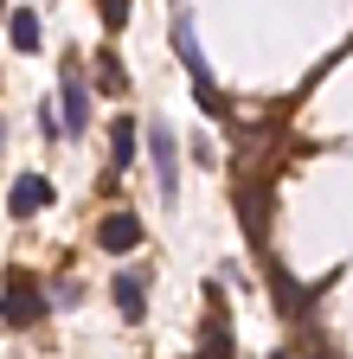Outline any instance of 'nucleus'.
Segmentation results:
<instances>
[{
    "mask_svg": "<svg viewBox=\"0 0 353 359\" xmlns=\"http://www.w3.org/2000/svg\"><path fill=\"white\" fill-rule=\"evenodd\" d=\"M173 52H180V65H187V77H193V97H199V109L225 122L232 109H225V97H218V83H212V71H206L199 32H193V13H173Z\"/></svg>",
    "mask_w": 353,
    "mask_h": 359,
    "instance_id": "f257e3e1",
    "label": "nucleus"
},
{
    "mask_svg": "<svg viewBox=\"0 0 353 359\" xmlns=\"http://www.w3.org/2000/svg\"><path fill=\"white\" fill-rule=\"evenodd\" d=\"M46 308H52V302H46V289H39V276L7 269V283H0V321H7V327H32Z\"/></svg>",
    "mask_w": 353,
    "mask_h": 359,
    "instance_id": "f03ea898",
    "label": "nucleus"
},
{
    "mask_svg": "<svg viewBox=\"0 0 353 359\" xmlns=\"http://www.w3.org/2000/svg\"><path fill=\"white\" fill-rule=\"evenodd\" d=\"M91 83H84V71L77 65H65L58 71V122H65V135H84V128H91Z\"/></svg>",
    "mask_w": 353,
    "mask_h": 359,
    "instance_id": "7ed1b4c3",
    "label": "nucleus"
},
{
    "mask_svg": "<svg viewBox=\"0 0 353 359\" xmlns=\"http://www.w3.org/2000/svg\"><path fill=\"white\" fill-rule=\"evenodd\" d=\"M148 154H154V180H161V199H180V142H173V128L154 116L148 122Z\"/></svg>",
    "mask_w": 353,
    "mask_h": 359,
    "instance_id": "20e7f679",
    "label": "nucleus"
},
{
    "mask_svg": "<svg viewBox=\"0 0 353 359\" xmlns=\"http://www.w3.org/2000/svg\"><path fill=\"white\" fill-rule=\"evenodd\" d=\"M206 308L212 314H206V346H199V359H232L238 346H232V314H225V289H218V283L206 289Z\"/></svg>",
    "mask_w": 353,
    "mask_h": 359,
    "instance_id": "39448f33",
    "label": "nucleus"
},
{
    "mask_svg": "<svg viewBox=\"0 0 353 359\" xmlns=\"http://www.w3.org/2000/svg\"><path fill=\"white\" fill-rule=\"evenodd\" d=\"M46 205H52V180H46V173H20L13 193H7V212H13V218H39Z\"/></svg>",
    "mask_w": 353,
    "mask_h": 359,
    "instance_id": "423d86ee",
    "label": "nucleus"
},
{
    "mask_svg": "<svg viewBox=\"0 0 353 359\" xmlns=\"http://www.w3.org/2000/svg\"><path fill=\"white\" fill-rule=\"evenodd\" d=\"M97 238H103V250H116V257H122V250H135L148 231H142V218H135V212H109V218L97 224Z\"/></svg>",
    "mask_w": 353,
    "mask_h": 359,
    "instance_id": "0eeeda50",
    "label": "nucleus"
},
{
    "mask_svg": "<svg viewBox=\"0 0 353 359\" xmlns=\"http://www.w3.org/2000/svg\"><path fill=\"white\" fill-rule=\"evenodd\" d=\"M116 308H122V321H148V283L135 276V269L116 276Z\"/></svg>",
    "mask_w": 353,
    "mask_h": 359,
    "instance_id": "6e6552de",
    "label": "nucleus"
},
{
    "mask_svg": "<svg viewBox=\"0 0 353 359\" xmlns=\"http://www.w3.org/2000/svg\"><path fill=\"white\" fill-rule=\"evenodd\" d=\"M135 148H142V128L128 122V116H116V122H109V167H116V173L135 167Z\"/></svg>",
    "mask_w": 353,
    "mask_h": 359,
    "instance_id": "1a4fd4ad",
    "label": "nucleus"
},
{
    "mask_svg": "<svg viewBox=\"0 0 353 359\" xmlns=\"http://www.w3.org/2000/svg\"><path fill=\"white\" fill-rule=\"evenodd\" d=\"M7 45H13V52H39V13H32V7H13V20H7Z\"/></svg>",
    "mask_w": 353,
    "mask_h": 359,
    "instance_id": "9d476101",
    "label": "nucleus"
},
{
    "mask_svg": "<svg viewBox=\"0 0 353 359\" xmlns=\"http://www.w3.org/2000/svg\"><path fill=\"white\" fill-rule=\"evenodd\" d=\"M270 289H277V308H283V314H302V308H308V295L289 283V269H283V263H270Z\"/></svg>",
    "mask_w": 353,
    "mask_h": 359,
    "instance_id": "9b49d317",
    "label": "nucleus"
},
{
    "mask_svg": "<svg viewBox=\"0 0 353 359\" xmlns=\"http://www.w3.org/2000/svg\"><path fill=\"white\" fill-rule=\"evenodd\" d=\"M97 77H103L109 90H128V71H122V58H116V52H103V58H97Z\"/></svg>",
    "mask_w": 353,
    "mask_h": 359,
    "instance_id": "f8f14e48",
    "label": "nucleus"
},
{
    "mask_svg": "<svg viewBox=\"0 0 353 359\" xmlns=\"http://www.w3.org/2000/svg\"><path fill=\"white\" fill-rule=\"evenodd\" d=\"M97 13H103L109 32H122V26H128V0H97Z\"/></svg>",
    "mask_w": 353,
    "mask_h": 359,
    "instance_id": "ddd939ff",
    "label": "nucleus"
},
{
    "mask_svg": "<svg viewBox=\"0 0 353 359\" xmlns=\"http://www.w3.org/2000/svg\"><path fill=\"white\" fill-rule=\"evenodd\" d=\"M39 128H46V135H52V142H58V135H65V122H58V109H52V103H46V109H39Z\"/></svg>",
    "mask_w": 353,
    "mask_h": 359,
    "instance_id": "4468645a",
    "label": "nucleus"
}]
</instances>
